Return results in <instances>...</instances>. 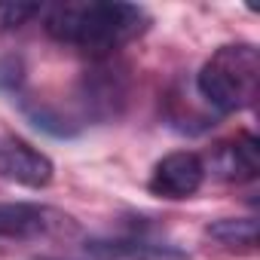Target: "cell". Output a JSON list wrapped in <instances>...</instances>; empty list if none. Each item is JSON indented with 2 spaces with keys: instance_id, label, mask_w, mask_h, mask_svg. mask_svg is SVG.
Segmentation results:
<instances>
[{
  "instance_id": "cell-9",
  "label": "cell",
  "mask_w": 260,
  "mask_h": 260,
  "mask_svg": "<svg viewBox=\"0 0 260 260\" xmlns=\"http://www.w3.org/2000/svg\"><path fill=\"white\" fill-rule=\"evenodd\" d=\"M214 242L230 251H254L257 248V220L254 217H220L205 230Z\"/></svg>"
},
{
  "instance_id": "cell-2",
  "label": "cell",
  "mask_w": 260,
  "mask_h": 260,
  "mask_svg": "<svg viewBox=\"0 0 260 260\" xmlns=\"http://www.w3.org/2000/svg\"><path fill=\"white\" fill-rule=\"evenodd\" d=\"M199 95L220 113H239L257 101L260 52L254 43H226L196 74Z\"/></svg>"
},
{
  "instance_id": "cell-4",
  "label": "cell",
  "mask_w": 260,
  "mask_h": 260,
  "mask_svg": "<svg viewBox=\"0 0 260 260\" xmlns=\"http://www.w3.org/2000/svg\"><path fill=\"white\" fill-rule=\"evenodd\" d=\"M205 181V169H202V156L190 153V150H175L169 156H162L147 181V190L159 199H190L193 193H199Z\"/></svg>"
},
{
  "instance_id": "cell-6",
  "label": "cell",
  "mask_w": 260,
  "mask_h": 260,
  "mask_svg": "<svg viewBox=\"0 0 260 260\" xmlns=\"http://www.w3.org/2000/svg\"><path fill=\"white\" fill-rule=\"evenodd\" d=\"M55 178V166L46 153L34 150L25 141H4L0 144V181L28 187V190H43Z\"/></svg>"
},
{
  "instance_id": "cell-5",
  "label": "cell",
  "mask_w": 260,
  "mask_h": 260,
  "mask_svg": "<svg viewBox=\"0 0 260 260\" xmlns=\"http://www.w3.org/2000/svg\"><path fill=\"white\" fill-rule=\"evenodd\" d=\"M202 169L205 175L211 172L217 181H226V184H245V181H254L257 172H260V147H257V138L242 132L230 141H220L211 147L208 159H202Z\"/></svg>"
},
{
  "instance_id": "cell-1",
  "label": "cell",
  "mask_w": 260,
  "mask_h": 260,
  "mask_svg": "<svg viewBox=\"0 0 260 260\" xmlns=\"http://www.w3.org/2000/svg\"><path fill=\"white\" fill-rule=\"evenodd\" d=\"M150 28L144 7L116 0H68L46 10V34L92 58H107Z\"/></svg>"
},
{
  "instance_id": "cell-8",
  "label": "cell",
  "mask_w": 260,
  "mask_h": 260,
  "mask_svg": "<svg viewBox=\"0 0 260 260\" xmlns=\"http://www.w3.org/2000/svg\"><path fill=\"white\" fill-rule=\"evenodd\" d=\"M92 254L107 260H190L184 251L172 245H153L144 239H128V242H92L86 245Z\"/></svg>"
},
{
  "instance_id": "cell-10",
  "label": "cell",
  "mask_w": 260,
  "mask_h": 260,
  "mask_svg": "<svg viewBox=\"0 0 260 260\" xmlns=\"http://www.w3.org/2000/svg\"><path fill=\"white\" fill-rule=\"evenodd\" d=\"M40 4H22V0H0V34H13L22 25H28L34 16H40Z\"/></svg>"
},
{
  "instance_id": "cell-3",
  "label": "cell",
  "mask_w": 260,
  "mask_h": 260,
  "mask_svg": "<svg viewBox=\"0 0 260 260\" xmlns=\"http://www.w3.org/2000/svg\"><path fill=\"white\" fill-rule=\"evenodd\" d=\"M71 233H77V223L58 208L31 202H0V236L4 239H46Z\"/></svg>"
},
{
  "instance_id": "cell-7",
  "label": "cell",
  "mask_w": 260,
  "mask_h": 260,
  "mask_svg": "<svg viewBox=\"0 0 260 260\" xmlns=\"http://www.w3.org/2000/svg\"><path fill=\"white\" fill-rule=\"evenodd\" d=\"M128 95V77L122 68L98 64L83 77V98L95 116H116Z\"/></svg>"
}]
</instances>
